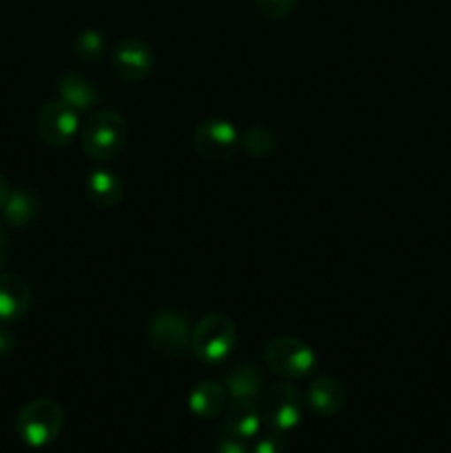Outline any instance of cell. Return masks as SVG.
Instances as JSON below:
<instances>
[{
    "label": "cell",
    "instance_id": "4",
    "mask_svg": "<svg viewBox=\"0 0 451 453\" xmlns=\"http://www.w3.org/2000/svg\"><path fill=\"white\" fill-rule=\"evenodd\" d=\"M149 339L155 352L164 358H184L193 341V327L188 317L177 310H159L149 323Z\"/></svg>",
    "mask_w": 451,
    "mask_h": 453
},
{
    "label": "cell",
    "instance_id": "2",
    "mask_svg": "<svg viewBox=\"0 0 451 453\" xmlns=\"http://www.w3.org/2000/svg\"><path fill=\"white\" fill-rule=\"evenodd\" d=\"M65 427V411L51 398L29 401L16 416V432L31 449H42L56 442Z\"/></svg>",
    "mask_w": 451,
    "mask_h": 453
},
{
    "label": "cell",
    "instance_id": "6",
    "mask_svg": "<svg viewBox=\"0 0 451 453\" xmlns=\"http://www.w3.org/2000/svg\"><path fill=\"white\" fill-rule=\"evenodd\" d=\"M261 414L272 432L286 434L301 423L303 396L292 383H274L261 394Z\"/></svg>",
    "mask_w": 451,
    "mask_h": 453
},
{
    "label": "cell",
    "instance_id": "19",
    "mask_svg": "<svg viewBox=\"0 0 451 453\" xmlns=\"http://www.w3.org/2000/svg\"><path fill=\"white\" fill-rule=\"evenodd\" d=\"M241 146L250 157H265L274 150L277 140L274 133L265 127H252L241 135Z\"/></svg>",
    "mask_w": 451,
    "mask_h": 453
},
{
    "label": "cell",
    "instance_id": "1",
    "mask_svg": "<svg viewBox=\"0 0 451 453\" xmlns=\"http://www.w3.org/2000/svg\"><path fill=\"white\" fill-rule=\"evenodd\" d=\"M84 153L97 162H109L122 155L128 142V124L118 111H97L80 128Z\"/></svg>",
    "mask_w": 451,
    "mask_h": 453
},
{
    "label": "cell",
    "instance_id": "9",
    "mask_svg": "<svg viewBox=\"0 0 451 453\" xmlns=\"http://www.w3.org/2000/svg\"><path fill=\"white\" fill-rule=\"evenodd\" d=\"M113 71L126 82H141L149 78L155 69V51L149 42L141 38H124L115 44Z\"/></svg>",
    "mask_w": 451,
    "mask_h": 453
},
{
    "label": "cell",
    "instance_id": "22",
    "mask_svg": "<svg viewBox=\"0 0 451 453\" xmlns=\"http://www.w3.org/2000/svg\"><path fill=\"white\" fill-rule=\"evenodd\" d=\"M215 453H250L246 447V441H237V438L221 436L217 442Z\"/></svg>",
    "mask_w": 451,
    "mask_h": 453
},
{
    "label": "cell",
    "instance_id": "18",
    "mask_svg": "<svg viewBox=\"0 0 451 453\" xmlns=\"http://www.w3.org/2000/svg\"><path fill=\"white\" fill-rule=\"evenodd\" d=\"M73 53L82 62H97L106 53V38L97 29H82L73 40Z\"/></svg>",
    "mask_w": 451,
    "mask_h": 453
},
{
    "label": "cell",
    "instance_id": "3",
    "mask_svg": "<svg viewBox=\"0 0 451 453\" xmlns=\"http://www.w3.org/2000/svg\"><path fill=\"white\" fill-rule=\"evenodd\" d=\"M234 345H237V327L226 314H206L193 327L190 349L206 365H221L233 354Z\"/></svg>",
    "mask_w": 451,
    "mask_h": 453
},
{
    "label": "cell",
    "instance_id": "14",
    "mask_svg": "<svg viewBox=\"0 0 451 453\" xmlns=\"http://www.w3.org/2000/svg\"><path fill=\"white\" fill-rule=\"evenodd\" d=\"M57 97L80 113V111L93 109L100 102V91L84 73L69 71L57 82Z\"/></svg>",
    "mask_w": 451,
    "mask_h": 453
},
{
    "label": "cell",
    "instance_id": "23",
    "mask_svg": "<svg viewBox=\"0 0 451 453\" xmlns=\"http://www.w3.org/2000/svg\"><path fill=\"white\" fill-rule=\"evenodd\" d=\"M16 345H18L16 336H13L7 327L0 326V357H9V354L16 349Z\"/></svg>",
    "mask_w": 451,
    "mask_h": 453
},
{
    "label": "cell",
    "instance_id": "20",
    "mask_svg": "<svg viewBox=\"0 0 451 453\" xmlns=\"http://www.w3.org/2000/svg\"><path fill=\"white\" fill-rule=\"evenodd\" d=\"M256 9L268 20H283L290 16L296 7V0H255Z\"/></svg>",
    "mask_w": 451,
    "mask_h": 453
},
{
    "label": "cell",
    "instance_id": "11",
    "mask_svg": "<svg viewBox=\"0 0 451 453\" xmlns=\"http://www.w3.org/2000/svg\"><path fill=\"white\" fill-rule=\"evenodd\" d=\"M305 403H308V407L317 416L330 418V416L340 414V410L345 407V403H348V389L343 388V383L339 379L321 376V379H314L310 383L308 392H305Z\"/></svg>",
    "mask_w": 451,
    "mask_h": 453
},
{
    "label": "cell",
    "instance_id": "17",
    "mask_svg": "<svg viewBox=\"0 0 451 453\" xmlns=\"http://www.w3.org/2000/svg\"><path fill=\"white\" fill-rule=\"evenodd\" d=\"M40 202L31 190L27 188H11L7 203L3 208V215L9 226L13 228H25L38 217Z\"/></svg>",
    "mask_w": 451,
    "mask_h": 453
},
{
    "label": "cell",
    "instance_id": "8",
    "mask_svg": "<svg viewBox=\"0 0 451 453\" xmlns=\"http://www.w3.org/2000/svg\"><path fill=\"white\" fill-rule=\"evenodd\" d=\"M38 133L49 146H66L80 133L78 111L66 102L49 100L38 113Z\"/></svg>",
    "mask_w": 451,
    "mask_h": 453
},
{
    "label": "cell",
    "instance_id": "15",
    "mask_svg": "<svg viewBox=\"0 0 451 453\" xmlns=\"http://www.w3.org/2000/svg\"><path fill=\"white\" fill-rule=\"evenodd\" d=\"M228 392L217 380H202L188 394V410L199 418H217L226 411Z\"/></svg>",
    "mask_w": 451,
    "mask_h": 453
},
{
    "label": "cell",
    "instance_id": "25",
    "mask_svg": "<svg viewBox=\"0 0 451 453\" xmlns=\"http://www.w3.org/2000/svg\"><path fill=\"white\" fill-rule=\"evenodd\" d=\"M7 255H9V239L7 234H4V230L0 228V268H3L4 261H7Z\"/></svg>",
    "mask_w": 451,
    "mask_h": 453
},
{
    "label": "cell",
    "instance_id": "5",
    "mask_svg": "<svg viewBox=\"0 0 451 453\" xmlns=\"http://www.w3.org/2000/svg\"><path fill=\"white\" fill-rule=\"evenodd\" d=\"M265 365L283 379H305L317 370V352L294 336H279L265 348Z\"/></svg>",
    "mask_w": 451,
    "mask_h": 453
},
{
    "label": "cell",
    "instance_id": "16",
    "mask_svg": "<svg viewBox=\"0 0 451 453\" xmlns=\"http://www.w3.org/2000/svg\"><path fill=\"white\" fill-rule=\"evenodd\" d=\"M124 184L113 171L106 168H96L87 177V195L96 206L111 208L122 199Z\"/></svg>",
    "mask_w": 451,
    "mask_h": 453
},
{
    "label": "cell",
    "instance_id": "21",
    "mask_svg": "<svg viewBox=\"0 0 451 453\" xmlns=\"http://www.w3.org/2000/svg\"><path fill=\"white\" fill-rule=\"evenodd\" d=\"M283 447H286V442H283L281 434L270 429V434H264V436L256 438L252 453H283Z\"/></svg>",
    "mask_w": 451,
    "mask_h": 453
},
{
    "label": "cell",
    "instance_id": "10",
    "mask_svg": "<svg viewBox=\"0 0 451 453\" xmlns=\"http://www.w3.org/2000/svg\"><path fill=\"white\" fill-rule=\"evenodd\" d=\"M264 423V414L256 401H233L226 410L224 423L219 432L221 436L237 438V441H250L256 438Z\"/></svg>",
    "mask_w": 451,
    "mask_h": 453
},
{
    "label": "cell",
    "instance_id": "12",
    "mask_svg": "<svg viewBox=\"0 0 451 453\" xmlns=\"http://www.w3.org/2000/svg\"><path fill=\"white\" fill-rule=\"evenodd\" d=\"M31 288L20 274H0V321L16 323L29 314Z\"/></svg>",
    "mask_w": 451,
    "mask_h": 453
},
{
    "label": "cell",
    "instance_id": "7",
    "mask_svg": "<svg viewBox=\"0 0 451 453\" xmlns=\"http://www.w3.org/2000/svg\"><path fill=\"white\" fill-rule=\"evenodd\" d=\"M195 150L208 162H226L241 146L237 127L224 118H208L199 122L193 135Z\"/></svg>",
    "mask_w": 451,
    "mask_h": 453
},
{
    "label": "cell",
    "instance_id": "24",
    "mask_svg": "<svg viewBox=\"0 0 451 453\" xmlns=\"http://www.w3.org/2000/svg\"><path fill=\"white\" fill-rule=\"evenodd\" d=\"M9 193H11V186H9L7 177H4L3 173H0V211H3L4 203H7Z\"/></svg>",
    "mask_w": 451,
    "mask_h": 453
},
{
    "label": "cell",
    "instance_id": "13",
    "mask_svg": "<svg viewBox=\"0 0 451 453\" xmlns=\"http://www.w3.org/2000/svg\"><path fill=\"white\" fill-rule=\"evenodd\" d=\"M224 388L233 401H256L264 394V372L250 361L237 363L224 376Z\"/></svg>",
    "mask_w": 451,
    "mask_h": 453
}]
</instances>
